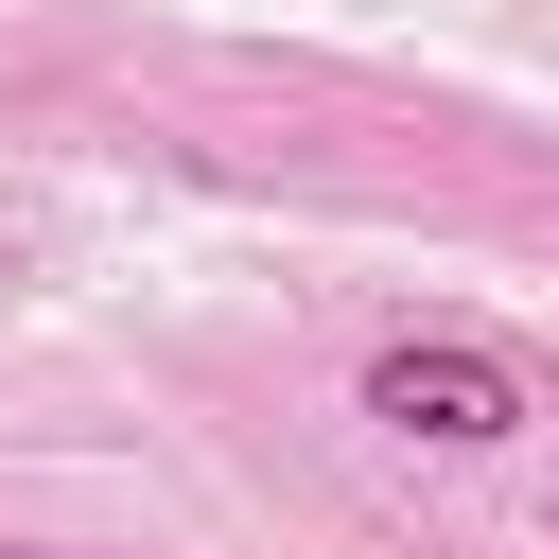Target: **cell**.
Segmentation results:
<instances>
[{
  "mask_svg": "<svg viewBox=\"0 0 559 559\" xmlns=\"http://www.w3.org/2000/svg\"><path fill=\"white\" fill-rule=\"evenodd\" d=\"M367 419L437 437V454H489V437H524V367L472 349V332H402V349H367Z\"/></svg>",
  "mask_w": 559,
  "mask_h": 559,
  "instance_id": "6da1fadb",
  "label": "cell"
},
{
  "mask_svg": "<svg viewBox=\"0 0 559 559\" xmlns=\"http://www.w3.org/2000/svg\"><path fill=\"white\" fill-rule=\"evenodd\" d=\"M0 559H35V542H0Z\"/></svg>",
  "mask_w": 559,
  "mask_h": 559,
  "instance_id": "7a4b0ae2",
  "label": "cell"
}]
</instances>
